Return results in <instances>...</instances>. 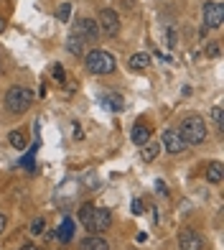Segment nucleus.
<instances>
[{"instance_id": "3", "label": "nucleus", "mask_w": 224, "mask_h": 250, "mask_svg": "<svg viewBox=\"0 0 224 250\" xmlns=\"http://www.w3.org/2000/svg\"><path fill=\"white\" fill-rule=\"evenodd\" d=\"M33 105V92L28 87H10L5 95V110L13 115H23V112Z\"/></svg>"}, {"instance_id": "11", "label": "nucleus", "mask_w": 224, "mask_h": 250, "mask_svg": "<svg viewBox=\"0 0 224 250\" xmlns=\"http://www.w3.org/2000/svg\"><path fill=\"white\" fill-rule=\"evenodd\" d=\"M222 179H224V166L219 161H211L206 166V181L209 184H222Z\"/></svg>"}, {"instance_id": "16", "label": "nucleus", "mask_w": 224, "mask_h": 250, "mask_svg": "<svg viewBox=\"0 0 224 250\" xmlns=\"http://www.w3.org/2000/svg\"><path fill=\"white\" fill-rule=\"evenodd\" d=\"M56 235H59V240H61V243H69L72 237H74V222L66 217V220L59 225V232H56Z\"/></svg>"}, {"instance_id": "13", "label": "nucleus", "mask_w": 224, "mask_h": 250, "mask_svg": "<svg viewBox=\"0 0 224 250\" xmlns=\"http://www.w3.org/2000/svg\"><path fill=\"white\" fill-rule=\"evenodd\" d=\"M82 250H110V243L105 240V237L92 235V237H87V240L82 243Z\"/></svg>"}, {"instance_id": "24", "label": "nucleus", "mask_w": 224, "mask_h": 250, "mask_svg": "<svg viewBox=\"0 0 224 250\" xmlns=\"http://www.w3.org/2000/svg\"><path fill=\"white\" fill-rule=\"evenodd\" d=\"M132 214H143V199H132Z\"/></svg>"}, {"instance_id": "15", "label": "nucleus", "mask_w": 224, "mask_h": 250, "mask_svg": "<svg viewBox=\"0 0 224 250\" xmlns=\"http://www.w3.org/2000/svg\"><path fill=\"white\" fill-rule=\"evenodd\" d=\"M66 51L74 54V56H84V41H82L79 36H74V33H72V36L66 39Z\"/></svg>"}, {"instance_id": "7", "label": "nucleus", "mask_w": 224, "mask_h": 250, "mask_svg": "<svg viewBox=\"0 0 224 250\" xmlns=\"http://www.w3.org/2000/svg\"><path fill=\"white\" fill-rule=\"evenodd\" d=\"M110 225H112V212L105 209V207H94L92 217H89L87 230H89V232H105Z\"/></svg>"}, {"instance_id": "22", "label": "nucleus", "mask_w": 224, "mask_h": 250, "mask_svg": "<svg viewBox=\"0 0 224 250\" xmlns=\"http://www.w3.org/2000/svg\"><path fill=\"white\" fill-rule=\"evenodd\" d=\"M209 115H211V123H214L217 128H222V125H224V115H222V107H219V105H214V107H211V112H209Z\"/></svg>"}, {"instance_id": "27", "label": "nucleus", "mask_w": 224, "mask_h": 250, "mask_svg": "<svg viewBox=\"0 0 224 250\" xmlns=\"http://www.w3.org/2000/svg\"><path fill=\"white\" fill-rule=\"evenodd\" d=\"M155 191H158V194H168V189H166L163 181H155Z\"/></svg>"}, {"instance_id": "6", "label": "nucleus", "mask_w": 224, "mask_h": 250, "mask_svg": "<svg viewBox=\"0 0 224 250\" xmlns=\"http://www.w3.org/2000/svg\"><path fill=\"white\" fill-rule=\"evenodd\" d=\"M201 16H204L206 28H222V23H224V8H222V3H214V0L204 3Z\"/></svg>"}, {"instance_id": "18", "label": "nucleus", "mask_w": 224, "mask_h": 250, "mask_svg": "<svg viewBox=\"0 0 224 250\" xmlns=\"http://www.w3.org/2000/svg\"><path fill=\"white\" fill-rule=\"evenodd\" d=\"M105 105H107L110 110H115V112H120L122 107H125V100H122L120 95H105Z\"/></svg>"}, {"instance_id": "23", "label": "nucleus", "mask_w": 224, "mask_h": 250, "mask_svg": "<svg viewBox=\"0 0 224 250\" xmlns=\"http://www.w3.org/2000/svg\"><path fill=\"white\" fill-rule=\"evenodd\" d=\"M219 51H222L219 43H209V46H206V56H209V59H214V56H219Z\"/></svg>"}, {"instance_id": "29", "label": "nucleus", "mask_w": 224, "mask_h": 250, "mask_svg": "<svg viewBox=\"0 0 224 250\" xmlns=\"http://www.w3.org/2000/svg\"><path fill=\"white\" fill-rule=\"evenodd\" d=\"M3 31H5V21H3V18H0V33H3Z\"/></svg>"}, {"instance_id": "17", "label": "nucleus", "mask_w": 224, "mask_h": 250, "mask_svg": "<svg viewBox=\"0 0 224 250\" xmlns=\"http://www.w3.org/2000/svg\"><path fill=\"white\" fill-rule=\"evenodd\" d=\"M8 143L13 146V148H18V151H23L26 148V135L20 133V130H13V133L8 135Z\"/></svg>"}, {"instance_id": "12", "label": "nucleus", "mask_w": 224, "mask_h": 250, "mask_svg": "<svg viewBox=\"0 0 224 250\" xmlns=\"http://www.w3.org/2000/svg\"><path fill=\"white\" fill-rule=\"evenodd\" d=\"M128 64H130V69H132V72H143V69H148V66H150V56L145 54V51L132 54Z\"/></svg>"}, {"instance_id": "14", "label": "nucleus", "mask_w": 224, "mask_h": 250, "mask_svg": "<svg viewBox=\"0 0 224 250\" xmlns=\"http://www.w3.org/2000/svg\"><path fill=\"white\" fill-rule=\"evenodd\" d=\"M161 153V143H153V141H148L143 146V151H140V156H143V161L145 164H150V161H155V156Z\"/></svg>"}, {"instance_id": "2", "label": "nucleus", "mask_w": 224, "mask_h": 250, "mask_svg": "<svg viewBox=\"0 0 224 250\" xmlns=\"http://www.w3.org/2000/svg\"><path fill=\"white\" fill-rule=\"evenodd\" d=\"M181 138L186 141V146H199L206 141V123L201 115H186L181 123Z\"/></svg>"}, {"instance_id": "5", "label": "nucleus", "mask_w": 224, "mask_h": 250, "mask_svg": "<svg viewBox=\"0 0 224 250\" xmlns=\"http://www.w3.org/2000/svg\"><path fill=\"white\" fill-rule=\"evenodd\" d=\"M97 26H99V33H105V36L112 39V36H117V33H120V16L112 8H105L102 13H99Z\"/></svg>"}, {"instance_id": "8", "label": "nucleus", "mask_w": 224, "mask_h": 250, "mask_svg": "<svg viewBox=\"0 0 224 250\" xmlns=\"http://www.w3.org/2000/svg\"><path fill=\"white\" fill-rule=\"evenodd\" d=\"M178 248L181 250H204V237L196 230H191V227H184L178 232Z\"/></svg>"}, {"instance_id": "4", "label": "nucleus", "mask_w": 224, "mask_h": 250, "mask_svg": "<svg viewBox=\"0 0 224 250\" xmlns=\"http://www.w3.org/2000/svg\"><path fill=\"white\" fill-rule=\"evenodd\" d=\"M74 36H79L84 43H94L99 39V26L92 18H79L74 23Z\"/></svg>"}, {"instance_id": "10", "label": "nucleus", "mask_w": 224, "mask_h": 250, "mask_svg": "<svg viewBox=\"0 0 224 250\" xmlns=\"http://www.w3.org/2000/svg\"><path fill=\"white\" fill-rule=\"evenodd\" d=\"M130 138H132V143H135V146H140V148H143V146H145V143L150 141V128H145L143 123H138L135 128H132Z\"/></svg>"}, {"instance_id": "26", "label": "nucleus", "mask_w": 224, "mask_h": 250, "mask_svg": "<svg viewBox=\"0 0 224 250\" xmlns=\"http://www.w3.org/2000/svg\"><path fill=\"white\" fill-rule=\"evenodd\" d=\"M5 227H8V217H5V214H3V212H0V235H3V232H5Z\"/></svg>"}, {"instance_id": "25", "label": "nucleus", "mask_w": 224, "mask_h": 250, "mask_svg": "<svg viewBox=\"0 0 224 250\" xmlns=\"http://www.w3.org/2000/svg\"><path fill=\"white\" fill-rule=\"evenodd\" d=\"M54 77H56V79H59V82H64V77H66V74H64V69H61V66H59V64H56V66H54Z\"/></svg>"}, {"instance_id": "19", "label": "nucleus", "mask_w": 224, "mask_h": 250, "mask_svg": "<svg viewBox=\"0 0 224 250\" xmlns=\"http://www.w3.org/2000/svg\"><path fill=\"white\" fill-rule=\"evenodd\" d=\"M92 212H94V204H89V202H84L82 207H79V214H76V217H79V222L87 227L89 225V217H92Z\"/></svg>"}, {"instance_id": "28", "label": "nucleus", "mask_w": 224, "mask_h": 250, "mask_svg": "<svg viewBox=\"0 0 224 250\" xmlns=\"http://www.w3.org/2000/svg\"><path fill=\"white\" fill-rule=\"evenodd\" d=\"M18 250H36V245H33V243H23Z\"/></svg>"}, {"instance_id": "20", "label": "nucleus", "mask_w": 224, "mask_h": 250, "mask_svg": "<svg viewBox=\"0 0 224 250\" xmlns=\"http://www.w3.org/2000/svg\"><path fill=\"white\" fill-rule=\"evenodd\" d=\"M28 230H31V235H43V230H46V220H43V217H36V220L31 222Z\"/></svg>"}, {"instance_id": "1", "label": "nucleus", "mask_w": 224, "mask_h": 250, "mask_svg": "<svg viewBox=\"0 0 224 250\" xmlns=\"http://www.w3.org/2000/svg\"><path fill=\"white\" fill-rule=\"evenodd\" d=\"M84 64H87V72H92L97 77H105V74H112L115 72V56H112L110 51H102V49H94V51H89L84 56Z\"/></svg>"}, {"instance_id": "9", "label": "nucleus", "mask_w": 224, "mask_h": 250, "mask_svg": "<svg viewBox=\"0 0 224 250\" xmlns=\"http://www.w3.org/2000/svg\"><path fill=\"white\" fill-rule=\"evenodd\" d=\"M161 146H166V151H168V153H181V151L186 148V141L181 138V133L171 128V130H166V133H163Z\"/></svg>"}, {"instance_id": "21", "label": "nucleus", "mask_w": 224, "mask_h": 250, "mask_svg": "<svg viewBox=\"0 0 224 250\" xmlns=\"http://www.w3.org/2000/svg\"><path fill=\"white\" fill-rule=\"evenodd\" d=\"M69 16H72V3H64L59 10H56V18H59L61 23H66V21H69Z\"/></svg>"}]
</instances>
